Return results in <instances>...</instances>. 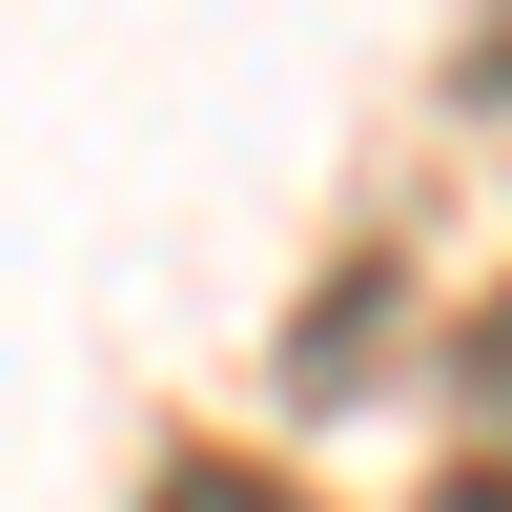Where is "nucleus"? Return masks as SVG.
<instances>
[{
  "label": "nucleus",
  "instance_id": "f257e3e1",
  "mask_svg": "<svg viewBox=\"0 0 512 512\" xmlns=\"http://www.w3.org/2000/svg\"><path fill=\"white\" fill-rule=\"evenodd\" d=\"M144 512H308V492H287V472H246V451H164Z\"/></svg>",
  "mask_w": 512,
  "mask_h": 512
},
{
  "label": "nucleus",
  "instance_id": "7ed1b4c3",
  "mask_svg": "<svg viewBox=\"0 0 512 512\" xmlns=\"http://www.w3.org/2000/svg\"><path fill=\"white\" fill-rule=\"evenodd\" d=\"M431 512H512V472H451V492H431Z\"/></svg>",
  "mask_w": 512,
  "mask_h": 512
},
{
  "label": "nucleus",
  "instance_id": "f03ea898",
  "mask_svg": "<svg viewBox=\"0 0 512 512\" xmlns=\"http://www.w3.org/2000/svg\"><path fill=\"white\" fill-rule=\"evenodd\" d=\"M451 103H512V0H492L472 41H451Z\"/></svg>",
  "mask_w": 512,
  "mask_h": 512
}]
</instances>
